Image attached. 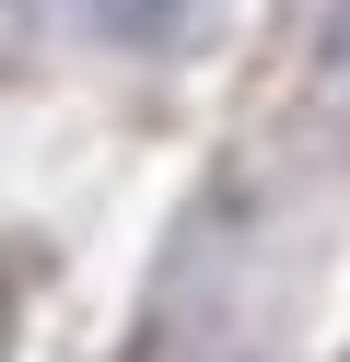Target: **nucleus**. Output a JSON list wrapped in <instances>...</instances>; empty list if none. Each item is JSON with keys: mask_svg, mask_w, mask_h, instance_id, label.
Returning <instances> with one entry per match:
<instances>
[{"mask_svg": "<svg viewBox=\"0 0 350 362\" xmlns=\"http://www.w3.org/2000/svg\"><path fill=\"white\" fill-rule=\"evenodd\" d=\"M70 12H82L105 47H140V59H152V47H175V35H187L199 0H70Z\"/></svg>", "mask_w": 350, "mask_h": 362, "instance_id": "f257e3e1", "label": "nucleus"}, {"mask_svg": "<svg viewBox=\"0 0 350 362\" xmlns=\"http://www.w3.org/2000/svg\"><path fill=\"white\" fill-rule=\"evenodd\" d=\"M327 59L350 71V0H327Z\"/></svg>", "mask_w": 350, "mask_h": 362, "instance_id": "f03ea898", "label": "nucleus"}]
</instances>
